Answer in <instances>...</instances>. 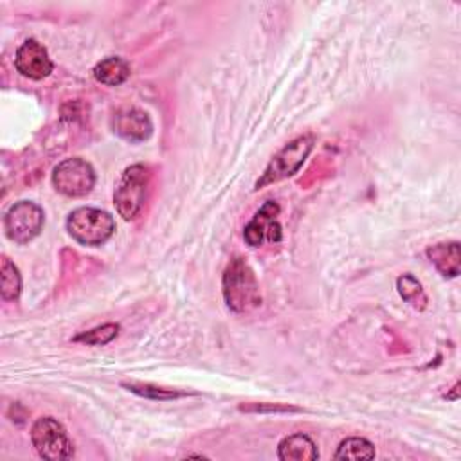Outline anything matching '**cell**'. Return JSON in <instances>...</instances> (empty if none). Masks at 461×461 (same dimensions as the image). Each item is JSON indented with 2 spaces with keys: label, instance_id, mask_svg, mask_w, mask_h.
I'll use <instances>...</instances> for the list:
<instances>
[{
  "label": "cell",
  "instance_id": "6da1fadb",
  "mask_svg": "<svg viewBox=\"0 0 461 461\" xmlns=\"http://www.w3.org/2000/svg\"><path fill=\"white\" fill-rule=\"evenodd\" d=\"M223 297L234 312H247L261 304L258 281L243 258H232L229 261L223 272Z\"/></svg>",
  "mask_w": 461,
  "mask_h": 461
},
{
  "label": "cell",
  "instance_id": "7a4b0ae2",
  "mask_svg": "<svg viewBox=\"0 0 461 461\" xmlns=\"http://www.w3.org/2000/svg\"><path fill=\"white\" fill-rule=\"evenodd\" d=\"M149 191V169L142 164H133L124 169L113 193V203L117 212L124 220H135L148 200Z\"/></svg>",
  "mask_w": 461,
  "mask_h": 461
},
{
  "label": "cell",
  "instance_id": "3957f363",
  "mask_svg": "<svg viewBox=\"0 0 461 461\" xmlns=\"http://www.w3.org/2000/svg\"><path fill=\"white\" fill-rule=\"evenodd\" d=\"M68 234L81 245H103L115 232V220L110 212L95 207H77L67 218Z\"/></svg>",
  "mask_w": 461,
  "mask_h": 461
},
{
  "label": "cell",
  "instance_id": "277c9868",
  "mask_svg": "<svg viewBox=\"0 0 461 461\" xmlns=\"http://www.w3.org/2000/svg\"><path fill=\"white\" fill-rule=\"evenodd\" d=\"M31 441L38 456L49 461H65L74 456V445L65 427L52 416H41L31 429Z\"/></svg>",
  "mask_w": 461,
  "mask_h": 461
},
{
  "label": "cell",
  "instance_id": "5b68a950",
  "mask_svg": "<svg viewBox=\"0 0 461 461\" xmlns=\"http://www.w3.org/2000/svg\"><path fill=\"white\" fill-rule=\"evenodd\" d=\"M94 184H95L94 167L79 157L61 160L52 171V185L56 187L58 193L70 198L88 194Z\"/></svg>",
  "mask_w": 461,
  "mask_h": 461
},
{
  "label": "cell",
  "instance_id": "8992f818",
  "mask_svg": "<svg viewBox=\"0 0 461 461\" xmlns=\"http://www.w3.org/2000/svg\"><path fill=\"white\" fill-rule=\"evenodd\" d=\"M45 214L40 205L29 200L16 202L9 207L4 218V229L11 241L14 243H29L34 240L43 229Z\"/></svg>",
  "mask_w": 461,
  "mask_h": 461
},
{
  "label": "cell",
  "instance_id": "52a82bcc",
  "mask_svg": "<svg viewBox=\"0 0 461 461\" xmlns=\"http://www.w3.org/2000/svg\"><path fill=\"white\" fill-rule=\"evenodd\" d=\"M313 148V137L310 135H303L294 139L290 144H286L267 166L263 176L256 182V187H263L267 184L283 180L290 175H294L304 162V158L308 157V153Z\"/></svg>",
  "mask_w": 461,
  "mask_h": 461
},
{
  "label": "cell",
  "instance_id": "ba28073f",
  "mask_svg": "<svg viewBox=\"0 0 461 461\" xmlns=\"http://www.w3.org/2000/svg\"><path fill=\"white\" fill-rule=\"evenodd\" d=\"M279 205L274 200L263 203V207L254 214L243 230V238L250 247H259L263 240L281 241V225L277 221Z\"/></svg>",
  "mask_w": 461,
  "mask_h": 461
},
{
  "label": "cell",
  "instance_id": "9c48e42d",
  "mask_svg": "<svg viewBox=\"0 0 461 461\" xmlns=\"http://www.w3.org/2000/svg\"><path fill=\"white\" fill-rule=\"evenodd\" d=\"M14 67L16 70L31 79H43L47 77L54 65L47 54V49L34 38L25 40L16 54H14Z\"/></svg>",
  "mask_w": 461,
  "mask_h": 461
},
{
  "label": "cell",
  "instance_id": "30bf717a",
  "mask_svg": "<svg viewBox=\"0 0 461 461\" xmlns=\"http://www.w3.org/2000/svg\"><path fill=\"white\" fill-rule=\"evenodd\" d=\"M112 130L128 142H142L151 135L153 124L146 112L135 106H124L112 115Z\"/></svg>",
  "mask_w": 461,
  "mask_h": 461
},
{
  "label": "cell",
  "instance_id": "8fae6325",
  "mask_svg": "<svg viewBox=\"0 0 461 461\" xmlns=\"http://www.w3.org/2000/svg\"><path fill=\"white\" fill-rule=\"evenodd\" d=\"M277 457L283 461H313L319 457L317 447L306 434H290L277 445Z\"/></svg>",
  "mask_w": 461,
  "mask_h": 461
},
{
  "label": "cell",
  "instance_id": "7c38bea8",
  "mask_svg": "<svg viewBox=\"0 0 461 461\" xmlns=\"http://www.w3.org/2000/svg\"><path fill=\"white\" fill-rule=\"evenodd\" d=\"M427 256L430 263L447 277H456L459 274V243H438L427 249Z\"/></svg>",
  "mask_w": 461,
  "mask_h": 461
},
{
  "label": "cell",
  "instance_id": "4fadbf2b",
  "mask_svg": "<svg viewBox=\"0 0 461 461\" xmlns=\"http://www.w3.org/2000/svg\"><path fill=\"white\" fill-rule=\"evenodd\" d=\"M94 77L106 86L122 85L130 77V65L119 56H108L94 67Z\"/></svg>",
  "mask_w": 461,
  "mask_h": 461
},
{
  "label": "cell",
  "instance_id": "5bb4252c",
  "mask_svg": "<svg viewBox=\"0 0 461 461\" xmlns=\"http://www.w3.org/2000/svg\"><path fill=\"white\" fill-rule=\"evenodd\" d=\"M22 290V277L18 268L11 263L9 258H2V267H0V294L2 299L13 301L20 295Z\"/></svg>",
  "mask_w": 461,
  "mask_h": 461
},
{
  "label": "cell",
  "instance_id": "9a60e30c",
  "mask_svg": "<svg viewBox=\"0 0 461 461\" xmlns=\"http://www.w3.org/2000/svg\"><path fill=\"white\" fill-rule=\"evenodd\" d=\"M375 447L366 438H346L340 441L335 459H373Z\"/></svg>",
  "mask_w": 461,
  "mask_h": 461
},
{
  "label": "cell",
  "instance_id": "2e32d148",
  "mask_svg": "<svg viewBox=\"0 0 461 461\" xmlns=\"http://www.w3.org/2000/svg\"><path fill=\"white\" fill-rule=\"evenodd\" d=\"M396 286H398V294L402 295L403 301L411 303L416 308H423L425 306L427 297L423 294V288H421L420 281L414 276H411V274L400 276L398 281H396Z\"/></svg>",
  "mask_w": 461,
  "mask_h": 461
},
{
  "label": "cell",
  "instance_id": "e0dca14e",
  "mask_svg": "<svg viewBox=\"0 0 461 461\" xmlns=\"http://www.w3.org/2000/svg\"><path fill=\"white\" fill-rule=\"evenodd\" d=\"M119 333V326L117 324H103V326H97L90 331H85L77 337H74V342H85V344H92V346H103V344H108L110 340H113Z\"/></svg>",
  "mask_w": 461,
  "mask_h": 461
},
{
  "label": "cell",
  "instance_id": "ac0fdd59",
  "mask_svg": "<svg viewBox=\"0 0 461 461\" xmlns=\"http://www.w3.org/2000/svg\"><path fill=\"white\" fill-rule=\"evenodd\" d=\"M124 387H128V391L140 394L144 398H153V400H171V398H178L184 396V393L178 391H171V389H162L157 385H149V384H140V382H122Z\"/></svg>",
  "mask_w": 461,
  "mask_h": 461
}]
</instances>
